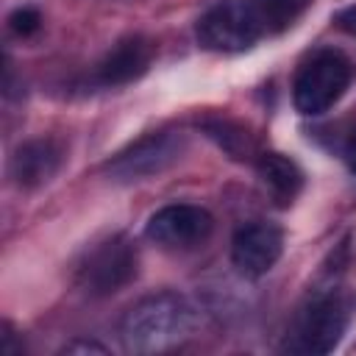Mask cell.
Returning <instances> with one entry per match:
<instances>
[{
	"mask_svg": "<svg viewBox=\"0 0 356 356\" xmlns=\"http://www.w3.org/2000/svg\"><path fill=\"white\" fill-rule=\"evenodd\" d=\"M256 3L261 8V17H264V25H267L270 36L286 31L312 6V0H256Z\"/></svg>",
	"mask_w": 356,
	"mask_h": 356,
	"instance_id": "7c38bea8",
	"label": "cell"
},
{
	"mask_svg": "<svg viewBox=\"0 0 356 356\" xmlns=\"http://www.w3.org/2000/svg\"><path fill=\"white\" fill-rule=\"evenodd\" d=\"M350 78L353 67L348 56L334 47H323L300 64L292 83V103L303 117H320L339 103L350 86Z\"/></svg>",
	"mask_w": 356,
	"mask_h": 356,
	"instance_id": "277c9868",
	"label": "cell"
},
{
	"mask_svg": "<svg viewBox=\"0 0 356 356\" xmlns=\"http://www.w3.org/2000/svg\"><path fill=\"white\" fill-rule=\"evenodd\" d=\"M64 353H106V348H103V345H97V342H86V339H81V342L67 345V348H64Z\"/></svg>",
	"mask_w": 356,
	"mask_h": 356,
	"instance_id": "2e32d148",
	"label": "cell"
},
{
	"mask_svg": "<svg viewBox=\"0 0 356 356\" xmlns=\"http://www.w3.org/2000/svg\"><path fill=\"white\" fill-rule=\"evenodd\" d=\"M214 231V217L197 203H170L147 217L145 236L164 250H195Z\"/></svg>",
	"mask_w": 356,
	"mask_h": 356,
	"instance_id": "52a82bcc",
	"label": "cell"
},
{
	"mask_svg": "<svg viewBox=\"0 0 356 356\" xmlns=\"http://www.w3.org/2000/svg\"><path fill=\"white\" fill-rule=\"evenodd\" d=\"M39 11L36 8H17L11 17H8V25H11V31L14 33H19V36H31L33 31H39Z\"/></svg>",
	"mask_w": 356,
	"mask_h": 356,
	"instance_id": "5bb4252c",
	"label": "cell"
},
{
	"mask_svg": "<svg viewBox=\"0 0 356 356\" xmlns=\"http://www.w3.org/2000/svg\"><path fill=\"white\" fill-rule=\"evenodd\" d=\"M61 167V147L53 139H28L22 142L8 164V172L19 189H36L47 184Z\"/></svg>",
	"mask_w": 356,
	"mask_h": 356,
	"instance_id": "9c48e42d",
	"label": "cell"
},
{
	"mask_svg": "<svg viewBox=\"0 0 356 356\" xmlns=\"http://www.w3.org/2000/svg\"><path fill=\"white\" fill-rule=\"evenodd\" d=\"M206 131H209V136H211V139H217V142H220V147H225L231 156H239L242 150H245V153L250 150V139H248V134H242L239 128H234V125H231V122H225V120L206 122Z\"/></svg>",
	"mask_w": 356,
	"mask_h": 356,
	"instance_id": "4fadbf2b",
	"label": "cell"
},
{
	"mask_svg": "<svg viewBox=\"0 0 356 356\" xmlns=\"http://www.w3.org/2000/svg\"><path fill=\"white\" fill-rule=\"evenodd\" d=\"M284 253V231L275 222L256 220L236 228L231 239V261L245 278L267 275Z\"/></svg>",
	"mask_w": 356,
	"mask_h": 356,
	"instance_id": "ba28073f",
	"label": "cell"
},
{
	"mask_svg": "<svg viewBox=\"0 0 356 356\" xmlns=\"http://www.w3.org/2000/svg\"><path fill=\"white\" fill-rule=\"evenodd\" d=\"M353 312H356L353 292L339 289V286L317 289L298 309V314L286 331L284 350L303 353V356L331 353L339 345V339L345 337V331L353 320Z\"/></svg>",
	"mask_w": 356,
	"mask_h": 356,
	"instance_id": "7a4b0ae2",
	"label": "cell"
},
{
	"mask_svg": "<svg viewBox=\"0 0 356 356\" xmlns=\"http://www.w3.org/2000/svg\"><path fill=\"white\" fill-rule=\"evenodd\" d=\"M153 61V44L145 36H128L117 42L97 64V81L103 86H122L147 72Z\"/></svg>",
	"mask_w": 356,
	"mask_h": 356,
	"instance_id": "30bf717a",
	"label": "cell"
},
{
	"mask_svg": "<svg viewBox=\"0 0 356 356\" xmlns=\"http://www.w3.org/2000/svg\"><path fill=\"white\" fill-rule=\"evenodd\" d=\"M342 159H345L348 170L356 172V122L348 128V134H345V139H342Z\"/></svg>",
	"mask_w": 356,
	"mask_h": 356,
	"instance_id": "9a60e30c",
	"label": "cell"
},
{
	"mask_svg": "<svg viewBox=\"0 0 356 356\" xmlns=\"http://www.w3.org/2000/svg\"><path fill=\"white\" fill-rule=\"evenodd\" d=\"M200 309L184 292H153L139 298L117 323L120 345L128 353H164L195 337Z\"/></svg>",
	"mask_w": 356,
	"mask_h": 356,
	"instance_id": "6da1fadb",
	"label": "cell"
},
{
	"mask_svg": "<svg viewBox=\"0 0 356 356\" xmlns=\"http://www.w3.org/2000/svg\"><path fill=\"white\" fill-rule=\"evenodd\" d=\"M256 172L261 178V184L267 186V192L281 206L292 203L300 195V189H303V170L295 164V159H289L284 153H275V150L259 153Z\"/></svg>",
	"mask_w": 356,
	"mask_h": 356,
	"instance_id": "8fae6325",
	"label": "cell"
},
{
	"mask_svg": "<svg viewBox=\"0 0 356 356\" xmlns=\"http://www.w3.org/2000/svg\"><path fill=\"white\" fill-rule=\"evenodd\" d=\"M195 36L203 50L242 53L270 33L256 0H220L197 19Z\"/></svg>",
	"mask_w": 356,
	"mask_h": 356,
	"instance_id": "3957f363",
	"label": "cell"
},
{
	"mask_svg": "<svg viewBox=\"0 0 356 356\" xmlns=\"http://www.w3.org/2000/svg\"><path fill=\"white\" fill-rule=\"evenodd\" d=\"M139 256L128 236L114 234L92 245L75 267V284L89 298H108L136 278Z\"/></svg>",
	"mask_w": 356,
	"mask_h": 356,
	"instance_id": "5b68a950",
	"label": "cell"
},
{
	"mask_svg": "<svg viewBox=\"0 0 356 356\" xmlns=\"http://www.w3.org/2000/svg\"><path fill=\"white\" fill-rule=\"evenodd\" d=\"M186 147L184 134L178 131H153L122 147L106 161V175L114 184H139L170 170Z\"/></svg>",
	"mask_w": 356,
	"mask_h": 356,
	"instance_id": "8992f818",
	"label": "cell"
},
{
	"mask_svg": "<svg viewBox=\"0 0 356 356\" xmlns=\"http://www.w3.org/2000/svg\"><path fill=\"white\" fill-rule=\"evenodd\" d=\"M337 22H339V28H342V31H348L350 36H356V6H350V8L339 11Z\"/></svg>",
	"mask_w": 356,
	"mask_h": 356,
	"instance_id": "e0dca14e",
	"label": "cell"
}]
</instances>
